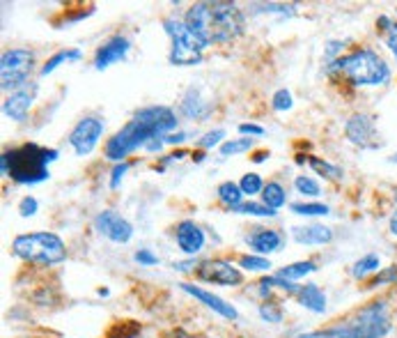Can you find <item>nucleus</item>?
Here are the masks:
<instances>
[{
  "mask_svg": "<svg viewBox=\"0 0 397 338\" xmlns=\"http://www.w3.org/2000/svg\"><path fill=\"white\" fill-rule=\"evenodd\" d=\"M177 124L179 120L170 106L163 104L142 106L133 113V117L120 131H115L106 140L104 156L108 161L122 163L131 152L147 147V143H152L156 138H165L168 133L177 131Z\"/></svg>",
  "mask_w": 397,
  "mask_h": 338,
  "instance_id": "1",
  "label": "nucleus"
},
{
  "mask_svg": "<svg viewBox=\"0 0 397 338\" xmlns=\"http://www.w3.org/2000/svg\"><path fill=\"white\" fill-rule=\"evenodd\" d=\"M184 21L207 46L230 44L246 30V17L234 3H195L186 10Z\"/></svg>",
  "mask_w": 397,
  "mask_h": 338,
  "instance_id": "2",
  "label": "nucleus"
},
{
  "mask_svg": "<svg viewBox=\"0 0 397 338\" xmlns=\"http://www.w3.org/2000/svg\"><path fill=\"white\" fill-rule=\"evenodd\" d=\"M393 332L391 309L386 300H375L336 320L327 329L304 334L301 338H386Z\"/></svg>",
  "mask_w": 397,
  "mask_h": 338,
  "instance_id": "3",
  "label": "nucleus"
},
{
  "mask_svg": "<svg viewBox=\"0 0 397 338\" xmlns=\"http://www.w3.org/2000/svg\"><path fill=\"white\" fill-rule=\"evenodd\" d=\"M60 152L53 147H42L37 143H23L19 147H10L0 156V170L3 177L23 186L42 184L51 177L49 166L58 161Z\"/></svg>",
  "mask_w": 397,
  "mask_h": 338,
  "instance_id": "4",
  "label": "nucleus"
},
{
  "mask_svg": "<svg viewBox=\"0 0 397 338\" xmlns=\"http://www.w3.org/2000/svg\"><path fill=\"white\" fill-rule=\"evenodd\" d=\"M327 74L356 88H379L391 81V65L370 46H361L327 65Z\"/></svg>",
  "mask_w": 397,
  "mask_h": 338,
  "instance_id": "5",
  "label": "nucleus"
},
{
  "mask_svg": "<svg viewBox=\"0 0 397 338\" xmlns=\"http://www.w3.org/2000/svg\"><path fill=\"white\" fill-rule=\"evenodd\" d=\"M12 254L23 263L53 267L67 260V244L62 242L60 235L49 230H37V233L17 235L12 242Z\"/></svg>",
  "mask_w": 397,
  "mask_h": 338,
  "instance_id": "6",
  "label": "nucleus"
},
{
  "mask_svg": "<svg viewBox=\"0 0 397 338\" xmlns=\"http://www.w3.org/2000/svg\"><path fill=\"white\" fill-rule=\"evenodd\" d=\"M163 30H165V35L170 37V56H168L170 65H174V67L200 65L204 51H207L209 46L186 26L184 19H174V17L165 19Z\"/></svg>",
  "mask_w": 397,
  "mask_h": 338,
  "instance_id": "7",
  "label": "nucleus"
},
{
  "mask_svg": "<svg viewBox=\"0 0 397 338\" xmlns=\"http://www.w3.org/2000/svg\"><path fill=\"white\" fill-rule=\"evenodd\" d=\"M35 65L37 56L33 49H7L0 58V88L10 94L26 88Z\"/></svg>",
  "mask_w": 397,
  "mask_h": 338,
  "instance_id": "8",
  "label": "nucleus"
},
{
  "mask_svg": "<svg viewBox=\"0 0 397 338\" xmlns=\"http://www.w3.org/2000/svg\"><path fill=\"white\" fill-rule=\"evenodd\" d=\"M345 136L352 145L361 147V150H379L384 145L377 117L370 113H354L345 124Z\"/></svg>",
  "mask_w": 397,
  "mask_h": 338,
  "instance_id": "9",
  "label": "nucleus"
},
{
  "mask_svg": "<svg viewBox=\"0 0 397 338\" xmlns=\"http://www.w3.org/2000/svg\"><path fill=\"white\" fill-rule=\"evenodd\" d=\"M101 136H104V120L97 115H85L74 124L67 140L71 150L76 152V156H90L97 150Z\"/></svg>",
  "mask_w": 397,
  "mask_h": 338,
  "instance_id": "10",
  "label": "nucleus"
},
{
  "mask_svg": "<svg viewBox=\"0 0 397 338\" xmlns=\"http://www.w3.org/2000/svg\"><path fill=\"white\" fill-rule=\"evenodd\" d=\"M197 279L211 286H223V288H237L244 283V274L239 267H234L230 260L223 258H211L197 265Z\"/></svg>",
  "mask_w": 397,
  "mask_h": 338,
  "instance_id": "11",
  "label": "nucleus"
},
{
  "mask_svg": "<svg viewBox=\"0 0 397 338\" xmlns=\"http://www.w3.org/2000/svg\"><path fill=\"white\" fill-rule=\"evenodd\" d=\"M92 226L101 237H106L108 242H113V244H126V242H131L133 237L131 221L115 210H101L99 214L94 216Z\"/></svg>",
  "mask_w": 397,
  "mask_h": 338,
  "instance_id": "12",
  "label": "nucleus"
},
{
  "mask_svg": "<svg viewBox=\"0 0 397 338\" xmlns=\"http://www.w3.org/2000/svg\"><path fill=\"white\" fill-rule=\"evenodd\" d=\"M37 92H39V85L30 81L26 88H21L17 92L7 94L5 101H3V113L5 117H10L12 122H26L30 111L35 106V99H37Z\"/></svg>",
  "mask_w": 397,
  "mask_h": 338,
  "instance_id": "13",
  "label": "nucleus"
},
{
  "mask_svg": "<svg viewBox=\"0 0 397 338\" xmlns=\"http://www.w3.org/2000/svg\"><path fill=\"white\" fill-rule=\"evenodd\" d=\"M131 51V39L126 35H113L108 37L104 44L97 46V51H94V60L92 65L97 72H104L110 65H115V62H122L126 56H129Z\"/></svg>",
  "mask_w": 397,
  "mask_h": 338,
  "instance_id": "14",
  "label": "nucleus"
},
{
  "mask_svg": "<svg viewBox=\"0 0 397 338\" xmlns=\"http://www.w3.org/2000/svg\"><path fill=\"white\" fill-rule=\"evenodd\" d=\"M174 242H177L181 254L193 258L204 249V244H207V235H204V230L195 221L184 219V221H179L174 226Z\"/></svg>",
  "mask_w": 397,
  "mask_h": 338,
  "instance_id": "15",
  "label": "nucleus"
},
{
  "mask_svg": "<svg viewBox=\"0 0 397 338\" xmlns=\"http://www.w3.org/2000/svg\"><path fill=\"white\" fill-rule=\"evenodd\" d=\"M179 288L184 290L186 295L193 297V300H197L200 304H204L209 311H214L216 316H220L223 320L234 322L237 318H239V313H237V309H234L232 304H227L225 300H220L218 295L209 293V290H204V288H200V286H193V283H179Z\"/></svg>",
  "mask_w": 397,
  "mask_h": 338,
  "instance_id": "16",
  "label": "nucleus"
},
{
  "mask_svg": "<svg viewBox=\"0 0 397 338\" xmlns=\"http://www.w3.org/2000/svg\"><path fill=\"white\" fill-rule=\"evenodd\" d=\"M246 244H248L255 256H271L280 251L285 244V235L276 228H253V233L246 235Z\"/></svg>",
  "mask_w": 397,
  "mask_h": 338,
  "instance_id": "17",
  "label": "nucleus"
},
{
  "mask_svg": "<svg viewBox=\"0 0 397 338\" xmlns=\"http://www.w3.org/2000/svg\"><path fill=\"white\" fill-rule=\"evenodd\" d=\"M179 113L188 117V120L202 122L214 113V101L209 97H204L200 88H188L179 101Z\"/></svg>",
  "mask_w": 397,
  "mask_h": 338,
  "instance_id": "18",
  "label": "nucleus"
},
{
  "mask_svg": "<svg viewBox=\"0 0 397 338\" xmlns=\"http://www.w3.org/2000/svg\"><path fill=\"white\" fill-rule=\"evenodd\" d=\"M292 237L297 244H304V247H327L333 242V230L322 223L297 226L292 228Z\"/></svg>",
  "mask_w": 397,
  "mask_h": 338,
  "instance_id": "19",
  "label": "nucleus"
},
{
  "mask_svg": "<svg viewBox=\"0 0 397 338\" xmlns=\"http://www.w3.org/2000/svg\"><path fill=\"white\" fill-rule=\"evenodd\" d=\"M294 297H297V302L310 313H324V311H327V304H329L327 295H324V290L317 286V283H306V286H301L299 293Z\"/></svg>",
  "mask_w": 397,
  "mask_h": 338,
  "instance_id": "20",
  "label": "nucleus"
},
{
  "mask_svg": "<svg viewBox=\"0 0 397 338\" xmlns=\"http://www.w3.org/2000/svg\"><path fill=\"white\" fill-rule=\"evenodd\" d=\"M81 60H83V49H78V46H71V49H60L58 53H53V56L44 62L42 69H39V74L49 76L58 67L67 65V62H81Z\"/></svg>",
  "mask_w": 397,
  "mask_h": 338,
  "instance_id": "21",
  "label": "nucleus"
},
{
  "mask_svg": "<svg viewBox=\"0 0 397 338\" xmlns=\"http://www.w3.org/2000/svg\"><path fill=\"white\" fill-rule=\"evenodd\" d=\"M216 196H218V203H220V205H225L230 212H232L234 207H239L241 203L246 200V196H244V191H241L239 182H232V179H227V182L218 184Z\"/></svg>",
  "mask_w": 397,
  "mask_h": 338,
  "instance_id": "22",
  "label": "nucleus"
},
{
  "mask_svg": "<svg viewBox=\"0 0 397 338\" xmlns=\"http://www.w3.org/2000/svg\"><path fill=\"white\" fill-rule=\"evenodd\" d=\"M379 272H381V258H379L377 254L363 256V258H359V260L352 265V277L359 279V281L372 279V277H375V274H379Z\"/></svg>",
  "mask_w": 397,
  "mask_h": 338,
  "instance_id": "23",
  "label": "nucleus"
},
{
  "mask_svg": "<svg viewBox=\"0 0 397 338\" xmlns=\"http://www.w3.org/2000/svg\"><path fill=\"white\" fill-rule=\"evenodd\" d=\"M320 267H317L315 260H299V263H292L287 267H283L280 272H278V277H283V279H287L292 283H297L301 279H306V277H310V274H315Z\"/></svg>",
  "mask_w": 397,
  "mask_h": 338,
  "instance_id": "24",
  "label": "nucleus"
},
{
  "mask_svg": "<svg viewBox=\"0 0 397 338\" xmlns=\"http://www.w3.org/2000/svg\"><path fill=\"white\" fill-rule=\"evenodd\" d=\"M260 196H262V203H264L267 207L276 210V212L280 207H285V203H287V191H285V186L280 182H267L264 191H262Z\"/></svg>",
  "mask_w": 397,
  "mask_h": 338,
  "instance_id": "25",
  "label": "nucleus"
},
{
  "mask_svg": "<svg viewBox=\"0 0 397 338\" xmlns=\"http://www.w3.org/2000/svg\"><path fill=\"white\" fill-rule=\"evenodd\" d=\"M308 166H310L317 175H322L324 179H331V182L343 179V168L336 166V163L327 161V159H322V156H308Z\"/></svg>",
  "mask_w": 397,
  "mask_h": 338,
  "instance_id": "26",
  "label": "nucleus"
},
{
  "mask_svg": "<svg viewBox=\"0 0 397 338\" xmlns=\"http://www.w3.org/2000/svg\"><path fill=\"white\" fill-rule=\"evenodd\" d=\"M234 214H244V216H255V219H276L278 216V212L271 210V207H267L264 203H257V200H244L239 207H234L232 210Z\"/></svg>",
  "mask_w": 397,
  "mask_h": 338,
  "instance_id": "27",
  "label": "nucleus"
},
{
  "mask_svg": "<svg viewBox=\"0 0 397 338\" xmlns=\"http://www.w3.org/2000/svg\"><path fill=\"white\" fill-rule=\"evenodd\" d=\"M292 214L297 216H329L331 207L324 205V203H292L290 205Z\"/></svg>",
  "mask_w": 397,
  "mask_h": 338,
  "instance_id": "28",
  "label": "nucleus"
},
{
  "mask_svg": "<svg viewBox=\"0 0 397 338\" xmlns=\"http://www.w3.org/2000/svg\"><path fill=\"white\" fill-rule=\"evenodd\" d=\"M253 147V138H227L223 145L218 147V152L220 156H234V154H244V152H248Z\"/></svg>",
  "mask_w": 397,
  "mask_h": 338,
  "instance_id": "29",
  "label": "nucleus"
},
{
  "mask_svg": "<svg viewBox=\"0 0 397 338\" xmlns=\"http://www.w3.org/2000/svg\"><path fill=\"white\" fill-rule=\"evenodd\" d=\"M264 179H262L260 172H246V175H241L239 179V186H241V191L244 196H248V198H253V196H257L264 191Z\"/></svg>",
  "mask_w": 397,
  "mask_h": 338,
  "instance_id": "30",
  "label": "nucleus"
},
{
  "mask_svg": "<svg viewBox=\"0 0 397 338\" xmlns=\"http://www.w3.org/2000/svg\"><path fill=\"white\" fill-rule=\"evenodd\" d=\"M294 189H297L301 196H308V198H317V196H322V184L317 182L315 177H308V175L294 177Z\"/></svg>",
  "mask_w": 397,
  "mask_h": 338,
  "instance_id": "31",
  "label": "nucleus"
},
{
  "mask_svg": "<svg viewBox=\"0 0 397 338\" xmlns=\"http://www.w3.org/2000/svg\"><path fill=\"white\" fill-rule=\"evenodd\" d=\"M239 267L246 272H269L271 270V260L264 256H255V254H246L239 258Z\"/></svg>",
  "mask_w": 397,
  "mask_h": 338,
  "instance_id": "32",
  "label": "nucleus"
},
{
  "mask_svg": "<svg viewBox=\"0 0 397 338\" xmlns=\"http://www.w3.org/2000/svg\"><path fill=\"white\" fill-rule=\"evenodd\" d=\"M384 286H397V265H391L386 267V270H381L379 274H375L370 281H368V288H384Z\"/></svg>",
  "mask_w": 397,
  "mask_h": 338,
  "instance_id": "33",
  "label": "nucleus"
},
{
  "mask_svg": "<svg viewBox=\"0 0 397 338\" xmlns=\"http://www.w3.org/2000/svg\"><path fill=\"white\" fill-rule=\"evenodd\" d=\"M223 143H225V129H211V131L204 133V136L197 138V147H200L202 152L214 150V147H220Z\"/></svg>",
  "mask_w": 397,
  "mask_h": 338,
  "instance_id": "34",
  "label": "nucleus"
},
{
  "mask_svg": "<svg viewBox=\"0 0 397 338\" xmlns=\"http://www.w3.org/2000/svg\"><path fill=\"white\" fill-rule=\"evenodd\" d=\"M260 313V318L264 320V322H271V325H278V322H283V309H280V304H276V302H264L257 309Z\"/></svg>",
  "mask_w": 397,
  "mask_h": 338,
  "instance_id": "35",
  "label": "nucleus"
},
{
  "mask_svg": "<svg viewBox=\"0 0 397 338\" xmlns=\"http://www.w3.org/2000/svg\"><path fill=\"white\" fill-rule=\"evenodd\" d=\"M292 106H294V99H292V92L287 88H280V90L274 92V97H271V108H274V111L285 113V111H290Z\"/></svg>",
  "mask_w": 397,
  "mask_h": 338,
  "instance_id": "36",
  "label": "nucleus"
},
{
  "mask_svg": "<svg viewBox=\"0 0 397 338\" xmlns=\"http://www.w3.org/2000/svg\"><path fill=\"white\" fill-rule=\"evenodd\" d=\"M37 212H39V203L35 196H23L19 203V214L26 219V216H35Z\"/></svg>",
  "mask_w": 397,
  "mask_h": 338,
  "instance_id": "37",
  "label": "nucleus"
},
{
  "mask_svg": "<svg viewBox=\"0 0 397 338\" xmlns=\"http://www.w3.org/2000/svg\"><path fill=\"white\" fill-rule=\"evenodd\" d=\"M297 7L294 5H274V3H267V5H255V12H269V14H280V17H287V14H294Z\"/></svg>",
  "mask_w": 397,
  "mask_h": 338,
  "instance_id": "38",
  "label": "nucleus"
},
{
  "mask_svg": "<svg viewBox=\"0 0 397 338\" xmlns=\"http://www.w3.org/2000/svg\"><path fill=\"white\" fill-rule=\"evenodd\" d=\"M131 168V161H122V163H115L113 172H110V189H117L120 186V182L124 179V175L129 172Z\"/></svg>",
  "mask_w": 397,
  "mask_h": 338,
  "instance_id": "39",
  "label": "nucleus"
},
{
  "mask_svg": "<svg viewBox=\"0 0 397 338\" xmlns=\"http://www.w3.org/2000/svg\"><path fill=\"white\" fill-rule=\"evenodd\" d=\"M133 260L142 267H154V265H158V256L152 254L149 249H138L136 254H133Z\"/></svg>",
  "mask_w": 397,
  "mask_h": 338,
  "instance_id": "40",
  "label": "nucleus"
},
{
  "mask_svg": "<svg viewBox=\"0 0 397 338\" xmlns=\"http://www.w3.org/2000/svg\"><path fill=\"white\" fill-rule=\"evenodd\" d=\"M384 39H386L388 51H391L393 56H395V60H397V21H393V26H391V30H388V33L384 35Z\"/></svg>",
  "mask_w": 397,
  "mask_h": 338,
  "instance_id": "41",
  "label": "nucleus"
},
{
  "mask_svg": "<svg viewBox=\"0 0 397 338\" xmlns=\"http://www.w3.org/2000/svg\"><path fill=\"white\" fill-rule=\"evenodd\" d=\"M239 133L241 136H264V127H260V124H253V122H241L239 124Z\"/></svg>",
  "mask_w": 397,
  "mask_h": 338,
  "instance_id": "42",
  "label": "nucleus"
},
{
  "mask_svg": "<svg viewBox=\"0 0 397 338\" xmlns=\"http://www.w3.org/2000/svg\"><path fill=\"white\" fill-rule=\"evenodd\" d=\"M345 49V42H338V39H333V42H329V46H327V51H324V58L327 60H338L340 58V51Z\"/></svg>",
  "mask_w": 397,
  "mask_h": 338,
  "instance_id": "43",
  "label": "nucleus"
},
{
  "mask_svg": "<svg viewBox=\"0 0 397 338\" xmlns=\"http://www.w3.org/2000/svg\"><path fill=\"white\" fill-rule=\"evenodd\" d=\"M186 156H190V154L184 152V150H174V152H170V154H165L163 159H161V166H158V170H163L165 166H170V163H174V161L186 159Z\"/></svg>",
  "mask_w": 397,
  "mask_h": 338,
  "instance_id": "44",
  "label": "nucleus"
},
{
  "mask_svg": "<svg viewBox=\"0 0 397 338\" xmlns=\"http://www.w3.org/2000/svg\"><path fill=\"white\" fill-rule=\"evenodd\" d=\"M186 138H188L186 131H172V133H168V136L163 138V143H165V145H181Z\"/></svg>",
  "mask_w": 397,
  "mask_h": 338,
  "instance_id": "45",
  "label": "nucleus"
},
{
  "mask_svg": "<svg viewBox=\"0 0 397 338\" xmlns=\"http://www.w3.org/2000/svg\"><path fill=\"white\" fill-rule=\"evenodd\" d=\"M391 26H393V19L391 17H379L377 19V30H379V33H388V30H391Z\"/></svg>",
  "mask_w": 397,
  "mask_h": 338,
  "instance_id": "46",
  "label": "nucleus"
},
{
  "mask_svg": "<svg viewBox=\"0 0 397 338\" xmlns=\"http://www.w3.org/2000/svg\"><path fill=\"white\" fill-rule=\"evenodd\" d=\"M168 338H193L188 332H184V329H174V332H170Z\"/></svg>",
  "mask_w": 397,
  "mask_h": 338,
  "instance_id": "47",
  "label": "nucleus"
},
{
  "mask_svg": "<svg viewBox=\"0 0 397 338\" xmlns=\"http://www.w3.org/2000/svg\"><path fill=\"white\" fill-rule=\"evenodd\" d=\"M388 230H391V235H395V237H397V212L391 216V221H388Z\"/></svg>",
  "mask_w": 397,
  "mask_h": 338,
  "instance_id": "48",
  "label": "nucleus"
},
{
  "mask_svg": "<svg viewBox=\"0 0 397 338\" xmlns=\"http://www.w3.org/2000/svg\"><path fill=\"white\" fill-rule=\"evenodd\" d=\"M264 159H269V152H257L255 156H253V161H255V163H262Z\"/></svg>",
  "mask_w": 397,
  "mask_h": 338,
  "instance_id": "49",
  "label": "nucleus"
},
{
  "mask_svg": "<svg viewBox=\"0 0 397 338\" xmlns=\"http://www.w3.org/2000/svg\"><path fill=\"white\" fill-rule=\"evenodd\" d=\"M190 156H195V161H197V163H202V161H204V156H207V154H204V152H195V154H190Z\"/></svg>",
  "mask_w": 397,
  "mask_h": 338,
  "instance_id": "50",
  "label": "nucleus"
},
{
  "mask_svg": "<svg viewBox=\"0 0 397 338\" xmlns=\"http://www.w3.org/2000/svg\"><path fill=\"white\" fill-rule=\"evenodd\" d=\"M388 161H391V163H397V152H395L393 156H388Z\"/></svg>",
  "mask_w": 397,
  "mask_h": 338,
  "instance_id": "51",
  "label": "nucleus"
},
{
  "mask_svg": "<svg viewBox=\"0 0 397 338\" xmlns=\"http://www.w3.org/2000/svg\"><path fill=\"white\" fill-rule=\"evenodd\" d=\"M393 200L397 203V189H395V191H393Z\"/></svg>",
  "mask_w": 397,
  "mask_h": 338,
  "instance_id": "52",
  "label": "nucleus"
}]
</instances>
